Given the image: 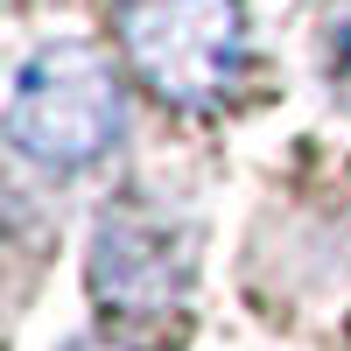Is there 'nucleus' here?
I'll use <instances>...</instances> for the list:
<instances>
[{
    "mask_svg": "<svg viewBox=\"0 0 351 351\" xmlns=\"http://www.w3.org/2000/svg\"><path fill=\"white\" fill-rule=\"evenodd\" d=\"M112 28L134 77L169 106H218L246 71L239 0H120Z\"/></svg>",
    "mask_w": 351,
    "mask_h": 351,
    "instance_id": "nucleus-2",
    "label": "nucleus"
},
{
    "mask_svg": "<svg viewBox=\"0 0 351 351\" xmlns=\"http://www.w3.org/2000/svg\"><path fill=\"white\" fill-rule=\"evenodd\" d=\"M197 267L190 225H176L155 204H120L92 232V295L120 316H162L169 302H183Z\"/></svg>",
    "mask_w": 351,
    "mask_h": 351,
    "instance_id": "nucleus-3",
    "label": "nucleus"
},
{
    "mask_svg": "<svg viewBox=\"0 0 351 351\" xmlns=\"http://www.w3.org/2000/svg\"><path fill=\"white\" fill-rule=\"evenodd\" d=\"M120 127H127L120 77H112V64L92 43H43L14 71L8 134L36 169H49V176L92 169L120 141Z\"/></svg>",
    "mask_w": 351,
    "mask_h": 351,
    "instance_id": "nucleus-1",
    "label": "nucleus"
},
{
    "mask_svg": "<svg viewBox=\"0 0 351 351\" xmlns=\"http://www.w3.org/2000/svg\"><path fill=\"white\" fill-rule=\"evenodd\" d=\"M324 84L337 92V106H351V0L324 21Z\"/></svg>",
    "mask_w": 351,
    "mask_h": 351,
    "instance_id": "nucleus-4",
    "label": "nucleus"
}]
</instances>
